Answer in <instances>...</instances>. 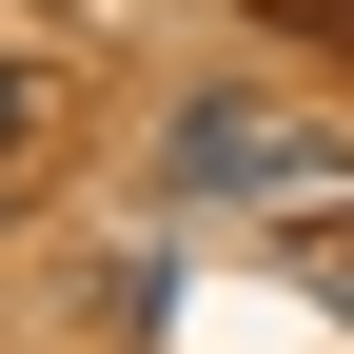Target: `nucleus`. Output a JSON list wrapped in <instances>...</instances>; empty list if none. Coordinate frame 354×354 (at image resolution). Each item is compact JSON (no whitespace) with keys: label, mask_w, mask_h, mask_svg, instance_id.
<instances>
[{"label":"nucleus","mask_w":354,"mask_h":354,"mask_svg":"<svg viewBox=\"0 0 354 354\" xmlns=\"http://www.w3.org/2000/svg\"><path fill=\"white\" fill-rule=\"evenodd\" d=\"M158 177H177V197H256V177H295V138H276V118H177V138H158Z\"/></svg>","instance_id":"nucleus-1"}]
</instances>
